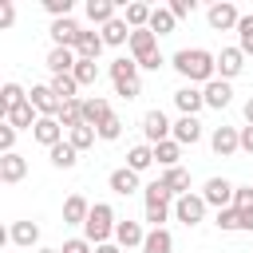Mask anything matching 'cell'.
Returning a JSON list of instances; mask_svg holds the SVG:
<instances>
[{
    "label": "cell",
    "mask_w": 253,
    "mask_h": 253,
    "mask_svg": "<svg viewBox=\"0 0 253 253\" xmlns=\"http://www.w3.org/2000/svg\"><path fill=\"white\" fill-rule=\"evenodd\" d=\"M95 253H123L115 241H103V245H95Z\"/></svg>",
    "instance_id": "9f6ffc18"
},
{
    "label": "cell",
    "mask_w": 253,
    "mask_h": 253,
    "mask_svg": "<svg viewBox=\"0 0 253 253\" xmlns=\"http://www.w3.org/2000/svg\"><path fill=\"white\" fill-rule=\"evenodd\" d=\"M115 95H119V99H138V95H142V79H130V83H115Z\"/></svg>",
    "instance_id": "bcb514c9"
},
{
    "label": "cell",
    "mask_w": 253,
    "mask_h": 253,
    "mask_svg": "<svg viewBox=\"0 0 253 253\" xmlns=\"http://www.w3.org/2000/svg\"><path fill=\"white\" fill-rule=\"evenodd\" d=\"M115 210H111V202H95L91 210H87V221H83V237L91 241V245H103V241H111L115 237Z\"/></svg>",
    "instance_id": "7a4b0ae2"
},
{
    "label": "cell",
    "mask_w": 253,
    "mask_h": 253,
    "mask_svg": "<svg viewBox=\"0 0 253 253\" xmlns=\"http://www.w3.org/2000/svg\"><path fill=\"white\" fill-rule=\"evenodd\" d=\"M36 119H40V115L32 111V103H28V99H24V103H16V107L8 111V126H12L16 134H20V130H32V126H36Z\"/></svg>",
    "instance_id": "d4e9b609"
},
{
    "label": "cell",
    "mask_w": 253,
    "mask_h": 253,
    "mask_svg": "<svg viewBox=\"0 0 253 253\" xmlns=\"http://www.w3.org/2000/svg\"><path fill=\"white\" fill-rule=\"evenodd\" d=\"M119 134H123V119H119V115L111 111V115H107V119H103V123L95 126V138H103V142H115Z\"/></svg>",
    "instance_id": "ab89813d"
},
{
    "label": "cell",
    "mask_w": 253,
    "mask_h": 253,
    "mask_svg": "<svg viewBox=\"0 0 253 253\" xmlns=\"http://www.w3.org/2000/svg\"><path fill=\"white\" fill-rule=\"evenodd\" d=\"M158 182L170 190V198L190 194V170H186V166H170V170H162V178H158Z\"/></svg>",
    "instance_id": "44dd1931"
},
{
    "label": "cell",
    "mask_w": 253,
    "mask_h": 253,
    "mask_svg": "<svg viewBox=\"0 0 253 253\" xmlns=\"http://www.w3.org/2000/svg\"><path fill=\"white\" fill-rule=\"evenodd\" d=\"M142 237H146V229H142L138 221H130V217H126V221H115V237H111V241H115L123 253H126V249H138Z\"/></svg>",
    "instance_id": "8fae6325"
},
{
    "label": "cell",
    "mask_w": 253,
    "mask_h": 253,
    "mask_svg": "<svg viewBox=\"0 0 253 253\" xmlns=\"http://www.w3.org/2000/svg\"><path fill=\"white\" fill-rule=\"evenodd\" d=\"M71 51H75V59H91V63H95V59L103 55V40H99V32H87V28H83Z\"/></svg>",
    "instance_id": "ac0fdd59"
},
{
    "label": "cell",
    "mask_w": 253,
    "mask_h": 253,
    "mask_svg": "<svg viewBox=\"0 0 253 253\" xmlns=\"http://www.w3.org/2000/svg\"><path fill=\"white\" fill-rule=\"evenodd\" d=\"M24 99H28V91H24L20 83H0V103H4L8 111H12L16 103H24Z\"/></svg>",
    "instance_id": "b9f144b4"
},
{
    "label": "cell",
    "mask_w": 253,
    "mask_h": 253,
    "mask_svg": "<svg viewBox=\"0 0 253 253\" xmlns=\"http://www.w3.org/2000/svg\"><path fill=\"white\" fill-rule=\"evenodd\" d=\"M174 107H178V115H194V119H198V111L206 107V103H202V87H190V83L178 87V91H174Z\"/></svg>",
    "instance_id": "9a60e30c"
},
{
    "label": "cell",
    "mask_w": 253,
    "mask_h": 253,
    "mask_svg": "<svg viewBox=\"0 0 253 253\" xmlns=\"http://www.w3.org/2000/svg\"><path fill=\"white\" fill-rule=\"evenodd\" d=\"M99 40H103V47H123V43L130 40V28L123 24V16H115V20H107V24L99 28Z\"/></svg>",
    "instance_id": "e0dca14e"
},
{
    "label": "cell",
    "mask_w": 253,
    "mask_h": 253,
    "mask_svg": "<svg viewBox=\"0 0 253 253\" xmlns=\"http://www.w3.org/2000/svg\"><path fill=\"white\" fill-rule=\"evenodd\" d=\"M146 20H150V4L130 0V4H126V12H123V24H126L130 32H138V28H146Z\"/></svg>",
    "instance_id": "836d02e7"
},
{
    "label": "cell",
    "mask_w": 253,
    "mask_h": 253,
    "mask_svg": "<svg viewBox=\"0 0 253 253\" xmlns=\"http://www.w3.org/2000/svg\"><path fill=\"white\" fill-rule=\"evenodd\" d=\"M36 253H59V249H36Z\"/></svg>",
    "instance_id": "680465c9"
},
{
    "label": "cell",
    "mask_w": 253,
    "mask_h": 253,
    "mask_svg": "<svg viewBox=\"0 0 253 253\" xmlns=\"http://www.w3.org/2000/svg\"><path fill=\"white\" fill-rule=\"evenodd\" d=\"M170 217L174 221H182V225H198L202 217H206V202L190 190V194H182V198H174V206H170Z\"/></svg>",
    "instance_id": "277c9868"
},
{
    "label": "cell",
    "mask_w": 253,
    "mask_h": 253,
    "mask_svg": "<svg viewBox=\"0 0 253 253\" xmlns=\"http://www.w3.org/2000/svg\"><path fill=\"white\" fill-rule=\"evenodd\" d=\"M28 103H32V111H36L40 119H55V111H59V99L51 95L47 83H36V87L28 91Z\"/></svg>",
    "instance_id": "ba28073f"
},
{
    "label": "cell",
    "mask_w": 253,
    "mask_h": 253,
    "mask_svg": "<svg viewBox=\"0 0 253 253\" xmlns=\"http://www.w3.org/2000/svg\"><path fill=\"white\" fill-rule=\"evenodd\" d=\"M107 75H111V83H130V79H138V67L130 55H119V59H111Z\"/></svg>",
    "instance_id": "4dcf8cb0"
},
{
    "label": "cell",
    "mask_w": 253,
    "mask_h": 253,
    "mask_svg": "<svg viewBox=\"0 0 253 253\" xmlns=\"http://www.w3.org/2000/svg\"><path fill=\"white\" fill-rule=\"evenodd\" d=\"M210 146H213V154H217V158H229V154H237V126H213V134H210Z\"/></svg>",
    "instance_id": "2e32d148"
},
{
    "label": "cell",
    "mask_w": 253,
    "mask_h": 253,
    "mask_svg": "<svg viewBox=\"0 0 253 253\" xmlns=\"http://www.w3.org/2000/svg\"><path fill=\"white\" fill-rule=\"evenodd\" d=\"M126 47H130V59H142V55H150V51H158V40L146 32V28H138V32H130V40H126Z\"/></svg>",
    "instance_id": "f1b7e54d"
},
{
    "label": "cell",
    "mask_w": 253,
    "mask_h": 253,
    "mask_svg": "<svg viewBox=\"0 0 253 253\" xmlns=\"http://www.w3.org/2000/svg\"><path fill=\"white\" fill-rule=\"evenodd\" d=\"M229 99H233V87H229L225 79H210V83L202 87V103H206V107H213V111H225V107H229Z\"/></svg>",
    "instance_id": "4fadbf2b"
},
{
    "label": "cell",
    "mask_w": 253,
    "mask_h": 253,
    "mask_svg": "<svg viewBox=\"0 0 253 253\" xmlns=\"http://www.w3.org/2000/svg\"><path fill=\"white\" fill-rule=\"evenodd\" d=\"M4 245H8V229L0 225V249H4Z\"/></svg>",
    "instance_id": "6f0895ef"
},
{
    "label": "cell",
    "mask_w": 253,
    "mask_h": 253,
    "mask_svg": "<svg viewBox=\"0 0 253 253\" xmlns=\"http://www.w3.org/2000/svg\"><path fill=\"white\" fill-rule=\"evenodd\" d=\"M43 67H47L51 75H71V67H75V51H71V47H51L47 59H43Z\"/></svg>",
    "instance_id": "603a6c76"
},
{
    "label": "cell",
    "mask_w": 253,
    "mask_h": 253,
    "mask_svg": "<svg viewBox=\"0 0 253 253\" xmlns=\"http://www.w3.org/2000/svg\"><path fill=\"white\" fill-rule=\"evenodd\" d=\"M16 24V4L12 0H0V32H8Z\"/></svg>",
    "instance_id": "816d5d0a"
},
{
    "label": "cell",
    "mask_w": 253,
    "mask_h": 253,
    "mask_svg": "<svg viewBox=\"0 0 253 253\" xmlns=\"http://www.w3.org/2000/svg\"><path fill=\"white\" fill-rule=\"evenodd\" d=\"M194 8H198L194 0H170V4H166V12H170L174 20H186V16H194Z\"/></svg>",
    "instance_id": "f6af8a7d"
},
{
    "label": "cell",
    "mask_w": 253,
    "mask_h": 253,
    "mask_svg": "<svg viewBox=\"0 0 253 253\" xmlns=\"http://www.w3.org/2000/svg\"><path fill=\"white\" fill-rule=\"evenodd\" d=\"M59 253H95V245H91L87 237H71V241H63Z\"/></svg>",
    "instance_id": "f907efd6"
},
{
    "label": "cell",
    "mask_w": 253,
    "mask_h": 253,
    "mask_svg": "<svg viewBox=\"0 0 253 253\" xmlns=\"http://www.w3.org/2000/svg\"><path fill=\"white\" fill-rule=\"evenodd\" d=\"M79 111H83V126H99L107 115H111V103L103 99V95H87V99H79Z\"/></svg>",
    "instance_id": "5bb4252c"
},
{
    "label": "cell",
    "mask_w": 253,
    "mask_h": 253,
    "mask_svg": "<svg viewBox=\"0 0 253 253\" xmlns=\"http://www.w3.org/2000/svg\"><path fill=\"white\" fill-rule=\"evenodd\" d=\"M174 24H178V20H174V16L166 12V4H158V8H150V20H146V32H150V36L158 40V36H170V32H174Z\"/></svg>",
    "instance_id": "cb8c5ba5"
},
{
    "label": "cell",
    "mask_w": 253,
    "mask_h": 253,
    "mask_svg": "<svg viewBox=\"0 0 253 253\" xmlns=\"http://www.w3.org/2000/svg\"><path fill=\"white\" fill-rule=\"evenodd\" d=\"M55 123H59L63 130H75V126L83 123V111H79V99H67V103H59V111H55Z\"/></svg>",
    "instance_id": "e575fe53"
},
{
    "label": "cell",
    "mask_w": 253,
    "mask_h": 253,
    "mask_svg": "<svg viewBox=\"0 0 253 253\" xmlns=\"http://www.w3.org/2000/svg\"><path fill=\"white\" fill-rule=\"evenodd\" d=\"M150 150H154V162H158L162 170H170V166H178V158H182V146H178L174 138H162V142H154Z\"/></svg>",
    "instance_id": "f546056e"
},
{
    "label": "cell",
    "mask_w": 253,
    "mask_h": 253,
    "mask_svg": "<svg viewBox=\"0 0 253 253\" xmlns=\"http://www.w3.org/2000/svg\"><path fill=\"white\" fill-rule=\"evenodd\" d=\"M79 24L67 16V20H51V28H47V36H51V47H75V40H79Z\"/></svg>",
    "instance_id": "7c38bea8"
},
{
    "label": "cell",
    "mask_w": 253,
    "mask_h": 253,
    "mask_svg": "<svg viewBox=\"0 0 253 253\" xmlns=\"http://www.w3.org/2000/svg\"><path fill=\"white\" fill-rule=\"evenodd\" d=\"M166 59H162V51H150V55H142V59H134V67L138 71H158Z\"/></svg>",
    "instance_id": "c3c4849f"
},
{
    "label": "cell",
    "mask_w": 253,
    "mask_h": 253,
    "mask_svg": "<svg viewBox=\"0 0 253 253\" xmlns=\"http://www.w3.org/2000/svg\"><path fill=\"white\" fill-rule=\"evenodd\" d=\"M51 95L59 99V103H67V99H79V87H75V79L71 75H51Z\"/></svg>",
    "instance_id": "74e56055"
},
{
    "label": "cell",
    "mask_w": 253,
    "mask_h": 253,
    "mask_svg": "<svg viewBox=\"0 0 253 253\" xmlns=\"http://www.w3.org/2000/svg\"><path fill=\"white\" fill-rule=\"evenodd\" d=\"M32 138L40 142V146H55V142H63V126L55 123V119H36V126H32Z\"/></svg>",
    "instance_id": "d6986e66"
},
{
    "label": "cell",
    "mask_w": 253,
    "mask_h": 253,
    "mask_svg": "<svg viewBox=\"0 0 253 253\" xmlns=\"http://www.w3.org/2000/svg\"><path fill=\"white\" fill-rule=\"evenodd\" d=\"M87 210H91V202H87L83 194H71V198L63 202V225H83V221H87Z\"/></svg>",
    "instance_id": "484cf974"
},
{
    "label": "cell",
    "mask_w": 253,
    "mask_h": 253,
    "mask_svg": "<svg viewBox=\"0 0 253 253\" xmlns=\"http://www.w3.org/2000/svg\"><path fill=\"white\" fill-rule=\"evenodd\" d=\"M24 178H28V158H24L20 150L0 154V182H4V186H16V182H24Z\"/></svg>",
    "instance_id": "30bf717a"
},
{
    "label": "cell",
    "mask_w": 253,
    "mask_h": 253,
    "mask_svg": "<svg viewBox=\"0 0 253 253\" xmlns=\"http://www.w3.org/2000/svg\"><path fill=\"white\" fill-rule=\"evenodd\" d=\"M217 229H225V233H237V210L233 206H225V210H217V221H213Z\"/></svg>",
    "instance_id": "ee69618b"
},
{
    "label": "cell",
    "mask_w": 253,
    "mask_h": 253,
    "mask_svg": "<svg viewBox=\"0 0 253 253\" xmlns=\"http://www.w3.org/2000/svg\"><path fill=\"white\" fill-rule=\"evenodd\" d=\"M47 158H51V166H55V170H71V166L79 162V154H75V146H71L67 138H63V142H55V146L47 150Z\"/></svg>",
    "instance_id": "1f68e13d"
},
{
    "label": "cell",
    "mask_w": 253,
    "mask_h": 253,
    "mask_svg": "<svg viewBox=\"0 0 253 253\" xmlns=\"http://www.w3.org/2000/svg\"><path fill=\"white\" fill-rule=\"evenodd\" d=\"M233 32H237V43H233V47H237V51L249 59V55H253V16H241Z\"/></svg>",
    "instance_id": "8d00e7d4"
},
{
    "label": "cell",
    "mask_w": 253,
    "mask_h": 253,
    "mask_svg": "<svg viewBox=\"0 0 253 253\" xmlns=\"http://www.w3.org/2000/svg\"><path fill=\"white\" fill-rule=\"evenodd\" d=\"M107 186L119 194V198H130L134 190H142L138 186V174L134 170H126V166H119V170H111V178H107Z\"/></svg>",
    "instance_id": "ffe728a7"
},
{
    "label": "cell",
    "mask_w": 253,
    "mask_h": 253,
    "mask_svg": "<svg viewBox=\"0 0 253 253\" xmlns=\"http://www.w3.org/2000/svg\"><path fill=\"white\" fill-rule=\"evenodd\" d=\"M67 142H71V146H75V154H79V150H91V146H95V130H91V126H83V123H79V126H75V130H67Z\"/></svg>",
    "instance_id": "60d3db41"
},
{
    "label": "cell",
    "mask_w": 253,
    "mask_h": 253,
    "mask_svg": "<svg viewBox=\"0 0 253 253\" xmlns=\"http://www.w3.org/2000/svg\"><path fill=\"white\" fill-rule=\"evenodd\" d=\"M71 79H75V87H95V83H99V67H95L91 59H75Z\"/></svg>",
    "instance_id": "d590c367"
},
{
    "label": "cell",
    "mask_w": 253,
    "mask_h": 253,
    "mask_svg": "<svg viewBox=\"0 0 253 253\" xmlns=\"http://www.w3.org/2000/svg\"><path fill=\"white\" fill-rule=\"evenodd\" d=\"M119 16V4L115 0H87V20L95 24V28H103L107 20H115Z\"/></svg>",
    "instance_id": "83f0119b"
},
{
    "label": "cell",
    "mask_w": 253,
    "mask_h": 253,
    "mask_svg": "<svg viewBox=\"0 0 253 253\" xmlns=\"http://www.w3.org/2000/svg\"><path fill=\"white\" fill-rule=\"evenodd\" d=\"M170 138H174L178 146H194V142H202V123H198L194 115H178V119L170 123Z\"/></svg>",
    "instance_id": "52a82bcc"
},
{
    "label": "cell",
    "mask_w": 253,
    "mask_h": 253,
    "mask_svg": "<svg viewBox=\"0 0 253 253\" xmlns=\"http://www.w3.org/2000/svg\"><path fill=\"white\" fill-rule=\"evenodd\" d=\"M170 67H174L190 87H206V83L213 79V51H206V47H178L174 59H170Z\"/></svg>",
    "instance_id": "6da1fadb"
},
{
    "label": "cell",
    "mask_w": 253,
    "mask_h": 253,
    "mask_svg": "<svg viewBox=\"0 0 253 253\" xmlns=\"http://www.w3.org/2000/svg\"><path fill=\"white\" fill-rule=\"evenodd\" d=\"M8 241L20 245V249H36V245H40V225H36V221H16V225L8 229Z\"/></svg>",
    "instance_id": "7402d4cb"
},
{
    "label": "cell",
    "mask_w": 253,
    "mask_h": 253,
    "mask_svg": "<svg viewBox=\"0 0 253 253\" xmlns=\"http://www.w3.org/2000/svg\"><path fill=\"white\" fill-rule=\"evenodd\" d=\"M237 150L253 154V126H237Z\"/></svg>",
    "instance_id": "f5cc1de1"
},
{
    "label": "cell",
    "mask_w": 253,
    "mask_h": 253,
    "mask_svg": "<svg viewBox=\"0 0 253 253\" xmlns=\"http://www.w3.org/2000/svg\"><path fill=\"white\" fill-rule=\"evenodd\" d=\"M249 186H253V182H249Z\"/></svg>",
    "instance_id": "91938a15"
},
{
    "label": "cell",
    "mask_w": 253,
    "mask_h": 253,
    "mask_svg": "<svg viewBox=\"0 0 253 253\" xmlns=\"http://www.w3.org/2000/svg\"><path fill=\"white\" fill-rule=\"evenodd\" d=\"M198 198L206 202V210L213 206V210H225V206H233V182L229 178H206V186L198 190Z\"/></svg>",
    "instance_id": "3957f363"
},
{
    "label": "cell",
    "mask_w": 253,
    "mask_h": 253,
    "mask_svg": "<svg viewBox=\"0 0 253 253\" xmlns=\"http://www.w3.org/2000/svg\"><path fill=\"white\" fill-rule=\"evenodd\" d=\"M16 150V130L8 123H0V154H12Z\"/></svg>",
    "instance_id": "681fc988"
},
{
    "label": "cell",
    "mask_w": 253,
    "mask_h": 253,
    "mask_svg": "<svg viewBox=\"0 0 253 253\" xmlns=\"http://www.w3.org/2000/svg\"><path fill=\"white\" fill-rule=\"evenodd\" d=\"M142 221H150V229H166V221H170V202H146V217Z\"/></svg>",
    "instance_id": "f35d334b"
},
{
    "label": "cell",
    "mask_w": 253,
    "mask_h": 253,
    "mask_svg": "<svg viewBox=\"0 0 253 253\" xmlns=\"http://www.w3.org/2000/svg\"><path fill=\"white\" fill-rule=\"evenodd\" d=\"M253 206V186H233V210H249Z\"/></svg>",
    "instance_id": "7dc6e473"
},
{
    "label": "cell",
    "mask_w": 253,
    "mask_h": 253,
    "mask_svg": "<svg viewBox=\"0 0 253 253\" xmlns=\"http://www.w3.org/2000/svg\"><path fill=\"white\" fill-rule=\"evenodd\" d=\"M241 115H245V126H253V95L245 99V107H241Z\"/></svg>",
    "instance_id": "11a10c76"
},
{
    "label": "cell",
    "mask_w": 253,
    "mask_h": 253,
    "mask_svg": "<svg viewBox=\"0 0 253 253\" xmlns=\"http://www.w3.org/2000/svg\"><path fill=\"white\" fill-rule=\"evenodd\" d=\"M150 166H154V150H150L146 142H138V146H130V150H126V170L142 174V170H150Z\"/></svg>",
    "instance_id": "d6a6232c"
},
{
    "label": "cell",
    "mask_w": 253,
    "mask_h": 253,
    "mask_svg": "<svg viewBox=\"0 0 253 253\" xmlns=\"http://www.w3.org/2000/svg\"><path fill=\"white\" fill-rule=\"evenodd\" d=\"M237 229L253 233V206H249V210H237Z\"/></svg>",
    "instance_id": "db71d44e"
},
{
    "label": "cell",
    "mask_w": 253,
    "mask_h": 253,
    "mask_svg": "<svg viewBox=\"0 0 253 253\" xmlns=\"http://www.w3.org/2000/svg\"><path fill=\"white\" fill-rule=\"evenodd\" d=\"M206 20H210V28H213V32H233V28H237V20H241V12H237V4L217 0V4H210V8H206Z\"/></svg>",
    "instance_id": "8992f818"
},
{
    "label": "cell",
    "mask_w": 253,
    "mask_h": 253,
    "mask_svg": "<svg viewBox=\"0 0 253 253\" xmlns=\"http://www.w3.org/2000/svg\"><path fill=\"white\" fill-rule=\"evenodd\" d=\"M142 138H146V146H154V142L170 138V119H166V115H162L158 107L142 115Z\"/></svg>",
    "instance_id": "9c48e42d"
},
{
    "label": "cell",
    "mask_w": 253,
    "mask_h": 253,
    "mask_svg": "<svg viewBox=\"0 0 253 253\" xmlns=\"http://www.w3.org/2000/svg\"><path fill=\"white\" fill-rule=\"evenodd\" d=\"M241 71H245V55H241L237 47H221V51L213 55V79H225V83H229V79H237Z\"/></svg>",
    "instance_id": "5b68a950"
},
{
    "label": "cell",
    "mask_w": 253,
    "mask_h": 253,
    "mask_svg": "<svg viewBox=\"0 0 253 253\" xmlns=\"http://www.w3.org/2000/svg\"><path fill=\"white\" fill-rule=\"evenodd\" d=\"M43 8H47V16H51V20H67L75 4H71V0H43Z\"/></svg>",
    "instance_id": "7bdbcfd3"
},
{
    "label": "cell",
    "mask_w": 253,
    "mask_h": 253,
    "mask_svg": "<svg viewBox=\"0 0 253 253\" xmlns=\"http://www.w3.org/2000/svg\"><path fill=\"white\" fill-rule=\"evenodd\" d=\"M138 249L142 253H174V237H170V229H146Z\"/></svg>",
    "instance_id": "4316f807"
}]
</instances>
